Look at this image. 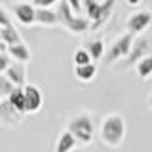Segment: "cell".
Masks as SVG:
<instances>
[{
	"instance_id": "cell-6",
	"label": "cell",
	"mask_w": 152,
	"mask_h": 152,
	"mask_svg": "<svg viewBox=\"0 0 152 152\" xmlns=\"http://www.w3.org/2000/svg\"><path fill=\"white\" fill-rule=\"evenodd\" d=\"M152 25V12L148 10H141V12L133 13V15L127 17L126 21V32H131L133 36L145 32L146 28Z\"/></svg>"
},
{
	"instance_id": "cell-4",
	"label": "cell",
	"mask_w": 152,
	"mask_h": 152,
	"mask_svg": "<svg viewBox=\"0 0 152 152\" xmlns=\"http://www.w3.org/2000/svg\"><path fill=\"white\" fill-rule=\"evenodd\" d=\"M66 131L72 133L80 145H91L93 135H95V126H93L91 116H88V114H78V116L70 118L69 124H66Z\"/></svg>"
},
{
	"instance_id": "cell-21",
	"label": "cell",
	"mask_w": 152,
	"mask_h": 152,
	"mask_svg": "<svg viewBox=\"0 0 152 152\" xmlns=\"http://www.w3.org/2000/svg\"><path fill=\"white\" fill-rule=\"evenodd\" d=\"M89 63H93V59L86 48H80V50L74 51V66H84V65H89Z\"/></svg>"
},
{
	"instance_id": "cell-3",
	"label": "cell",
	"mask_w": 152,
	"mask_h": 152,
	"mask_svg": "<svg viewBox=\"0 0 152 152\" xmlns=\"http://www.w3.org/2000/svg\"><path fill=\"white\" fill-rule=\"evenodd\" d=\"M116 0H82V8L86 17L91 21V28H99L108 21Z\"/></svg>"
},
{
	"instance_id": "cell-14",
	"label": "cell",
	"mask_w": 152,
	"mask_h": 152,
	"mask_svg": "<svg viewBox=\"0 0 152 152\" xmlns=\"http://www.w3.org/2000/svg\"><path fill=\"white\" fill-rule=\"evenodd\" d=\"M36 23L44 27H55L59 25V15H57V12H51V10L36 8Z\"/></svg>"
},
{
	"instance_id": "cell-16",
	"label": "cell",
	"mask_w": 152,
	"mask_h": 152,
	"mask_svg": "<svg viewBox=\"0 0 152 152\" xmlns=\"http://www.w3.org/2000/svg\"><path fill=\"white\" fill-rule=\"evenodd\" d=\"M0 40L4 42L8 48L10 46H15V44H21V34H19V31L13 25H10V27H4L2 31H0Z\"/></svg>"
},
{
	"instance_id": "cell-19",
	"label": "cell",
	"mask_w": 152,
	"mask_h": 152,
	"mask_svg": "<svg viewBox=\"0 0 152 152\" xmlns=\"http://www.w3.org/2000/svg\"><path fill=\"white\" fill-rule=\"evenodd\" d=\"M135 70H137V76L141 80H148L152 76V55L142 57L139 63L135 65Z\"/></svg>"
},
{
	"instance_id": "cell-1",
	"label": "cell",
	"mask_w": 152,
	"mask_h": 152,
	"mask_svg": "<svg viewBox=\"0 0 152 152\" xmlns=\"http://www.w3.org/2000/svg\"><path fill=\"white\" fill-rule=\"evenodd\" d=\"M101 141L110 148L120 146L126 139V120L122 114H108L103 118L101 127H99Z\"/></svg>"
},
{
	"instance_id": "cell-9",
	"label": "cell",
	"mask_w": 152,
	"mask_h": 152,
	"mask_svg": "<svg viewBox=\"0 0 152 152\" xmlns=\"http://www.w3.org/2000/svg\"><path fill=\"white\" fill-rule=\"evenodd\" d=\"M23 120V114H19L15 108L12 107V103L8 99H0V122L4 126H17Z\"/></svg>"
},
{
	"instance_id": "cell-10",
	"label": "cell",
	"mask_w": 152,
	"mask_h": 152,
	"mask_svg": "<svg viewBox=\"0 0 152 152\" xmlns=\"http://www.w3.org/2000/svg\"><path fill=\"white\" fill-rule=\"evenodd\" d=\"M6 76L12 80V84L15 88H25L27 86V70H25V65L23 63L13 61V65L6 70Z\"/></svg>"
},
{
	"instance_id": "cell-7",
	"label": "cell",
	"mask_w": 152,
	"mask_h": 152,
	"mask_svg": "<svg viewBox=\"0 0 152 152\" xmlns=\"http://www.w3.org/2000/svg\"><path fill=\"white\" fill-rule=\"evenodd\" d=\"M23 89H25V99H27V114H36L44 104V95H42L40 88L34 84H27Z\"/></svg>"
},
{
	"instance_id": "cell-2",
	"label": "cell",
	"mask_w": 152,
	"mask_h": 152,
	"mask_svg": "<svg viewBox=\"0 0 152 152\" xmlns=\"http://www.w3.org/2000/svg\"><path fill=\"white\" fill-rule=\"evenodd\" d=\"M57 15H59V25H63L72 34H82V32L91 28V21L84 15H76L66 0H61L57 6Z\"/></svg>"
},
{
	"instance_id": "cell-22",
	"label": "cell",
	"mask_w": 152,
	"mask_h": 152,
	"mask_svg": "<svg viewBox=\"0 0 152 152\" xmlns=\"http://www.w3.org/2000/svg\"><path fill=\"white\" fill-rule=\"evenodd\" d=\"M13 65V59L10 57V53H0V74H6V70Z\"/></svg>"
},
{
	"instance_id": "cell-29",
	"label": "cell",
	"mask_w": 152,
	"mask_h": 152,
	"mask_svg": "<svg viewBox=\"0 0 152 152\" xmlns=\"http://www.w3.org/2000/svg\"><path fill=\"white\" fill-rule=\"evenodd\" d=\"M0 31H2V27H0Z\"/></svg>"
},
{
	"instance_id": "cell-28",
	"label": "cell",
	"mask_w": 152,
	"mask_h": 152,
	"mask_svg": "<svg viewBox=\"0 0 152 152\" xmlns=\"http://www.w3.org/2000/svg\"><path fill=\"white\" fill-rule=\"evenodd\" d=\"M148 108H150V112H152V91H150V95H148Z\"/></svg>"
},
{
	"instance_id": "cell-11",
	"label": "cell",
	"mask_w": 152,
	"mask_h": 152,
	"mask_svg": "<svg viewBox=\"0 0 152 152\" xmlns=\"http://www.w3.org/2000/svg\"><path fill=\"white\" fill-rule=\"evenodd\" d=\"M146 51H148V40H146V38H137L135 44H133V48H131L129 57L126 59V65L127 66L137 65L142 57H146Z\"/></svg>"
},
{
	"instance_id": "cell-18",
	"label": "cell",
	"mask_w": 152,
	"mask_h": 152,
	"mask_svg": "<svg viewBox=\"0 0 152 152\" xmlns=\"http://www.w3.org/2000/svg\"><path fill=\"white\" fill-rule=\"evenodd\" d=\"M86 50L89 51V55H91L93 63L99 59H103L104 57V50H107V46H104V42L101 40V38H95V40H89L88 46H86Z\"/></svg>"
},
{
	"instance_id": "cell-13",
	"label": "cell",
	"mask_w": 152,
	"mask_h": 152,
	"mask_svg": "<svg viewBox=\"0 0 152 152\" xmlns=\"http://www.w3.org/2000/svg\"><path fill=\"white\" fill-rule=\"evenodd\" d=\"M8 53L12 57L13 61H17V63H28L31 61V50L27 48L25 42H21V44H15V46H10L8 48Z\"/></svg>"
},
{
	"instance_id": "cell-24",
	"label": "cell",
	"mask_w": 152,
	"mask_h": 152,
	"mask_svg": "<svg viewBox=\"0 0 152 152\" xmlns=\"http://www.w3.org/2000/svg\"><path fill=\"white\" fill-rule=\"evenodd\" d=\"M57 2H61V0H32V4H34L36 8H44V10H50Z\"/></svg>"
},
{
	"instance_id": "cell-5",
	"label": "cell",
	"mask_w": 152,
	"mask_h": 152,
	"mask_svg": "<svg viewBox=\"0 0 152 152\" xmlns=\"http://www.w3.org/2000/svg\"><path fill=\"white\" fill-rule=\"evenodd\" d=\"M135 44V36L131 32H124L108 46L107 50V55H104V63L107 65H112L116 63L118 59H127L131 53V48Z\"/></svg>"
},
{
	"instance_id": "cell-12",
	"label": "cell",
	"mask_w": 152,
	"mask_h": 152,
	"mask_svg": "<svg viewBox=\"0 0 152 152\" xmlns=\"http://www.w3.org/2000/svg\"><path fill=\"white\" fill-rule=\"evenodd\" d=\"M78 145L76 137L72 135L70 131H63L59 137H57V142H55V152H72Z\"/></svg>"
},
{
	"instance_id": "cell-27",
	"label": "cell",
	"mask_w": 152,
	"mask_h": 152,
	"mask_svg": "<svg viewBox=\"0 0 152 152\" xmlns=\"http://www.w3.org/2000/svg\"><path fill=\"white\" fill-rule=\"evenodd\" d=\"M6 51H8V46L4 44L2 40H0V53H6Z\"/></svg>"
},
{
	"instance_id": "cell-26",
	"label": "cell",
	"mask_w": 152,
	"mask_h": 152,
	"mask_svg": "<svg viewBox=\"0 0 152 152\" xmlns=\"http://www.w3.org/2000/svg\"><path fill=\"white\" fill-rule=\"evenodd\" d=\"M127 4H129V6H139V4L142 2V0H126Z\"/></svg>"
},
{
	"instance_id": "cell-25",
	"label": "cell",
	"mask_w": 152,
	"mask_h": 152,
	"mask_svg": "<svg viewBox=\"0 0 152 152\" xmlns=\"http://www.w3.org/2000/svg\"><path fill=\"white\" fill-rule=\"evenodd\" d=\"M12 25V19H10V13L6 12V10H4L2 6H0V27H10Z\"/></svg>"
},
{
	"instance_id": "cell-8",
	"label": "cell",
	"mask_w": 152,
	"mask_h": 152,
	"mask_svg": "<svg viewBox=\"0 0 152 152\" xmlns=\"http://www.w3.org/2000/svg\"><path fill=\"white\" fill-rule=\"evenodd\" d=\"M13 15L21 25H34L36 23V6L31 2L13 4Z\"/></svg>"
},
{
	"instance_id": "cell-15",
	"label": "cell",
	"mask_w": 152,
	"mask_h": 152,
	"mask_svg": "<svg viewBox=\"0 0 152 152\" xmlns=\"http://www.w3.org/2000/svg\"><path fill=\"white\" fill-rule=\"evenodd\" d=\"M8 101L12 103V107L19 114H27V99H25V89L23 88H15V91L8 97Z\"/></svg>"
},
{
	"instance_id": "cell-17",
	"label": "cell",
	"mask_w": 152,
	"mask_h": 152,
	"mask_svg": "<svg viewBox=\"0 0 152 152\" xmlns=\"http://www.w3.org/2000/svg\"><path fill=\"white\" fill-rule=\"evenodd\" d=\"M74 74L80 82H91L95 76H97V65L89 63V65H84V66H74Z\"/></svg>"
},
{
	"instance_id": "cell-23",
	"label": "cell",
	"mask_w": 152,
	"mask_h": 152,
	"mask_svg": "<svg viewBox=\"0 0 152 152\" xmlns=\"http://www.w3.org/2000/svg\"><path fill=\"white\" fill-rule=\"evenodd\" d=\"M69 6L72 8V12L76 15H84V8H82V0H66Z\"/></svg>"
},
{
	"instance_id": "cell-20",
	"label": "cell",
	"mask_w": 152,
	"mask_h": 152,
	"mask_svg": "<svg viewBox=\"0 0 152 152\" xmlns=\"http://www.w3.org/2000/svg\"><path fill=\"white\" fill-rule=\"evenodd\" d=\"M13 91H15V86L12 84V80L6 74H0V99H8Z\"/></svg>"
}]
</instances>
